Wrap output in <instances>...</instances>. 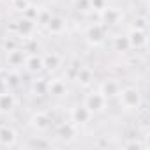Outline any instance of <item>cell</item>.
<instances>
[{
	"label": "cell",
	"mask_w": 150,
	"mask_h": 150,
	"mask_svg": "<svg viewBox=\"0 0 150 150\" xmlns=\"http://www.w3.org/2000/svg\"><path fill=\"white\" fill-rule=\"evenodd\" d=\"M117 97L120 101V106H124L125 110H138V106L141 104V94H139V90L136 87L120 88Z\"/></svg>",
	"instance_id": "1"
},
{
	"label": "cell",
	"mask_w": 150,
	"mask_h": 150,
	"mask_svg": "<svg viewBox=\"0 0 150 150\" xmlns=\"http://www.w3.org/2000/svg\"><path fill=\"white\" fill-rule=\"evenodd\" d=\"M106 97L101 94V92H90L87 97H85V103H83V106L92 113V115H96V113H101L103 110H104V106H106Z\"/></svg>",
	"instance_id": "2"
},
{
	"label": "cell",
	"mask_w": 150,
	"mask_h": 150,
	"mask_svg": "<svg viewBox=\"0 0 150 150\" xmlns=\"http://www.w3.org/2000/svg\"><path fill=\"white\" fill-rule=\"evenodd\" d=\"M131 48H141L146 44V30H139V28H132L127 35Z\"/></svg>",
	"instance_id": "3"
},
{
	"label": "cell",
	"mask_w": 150,
	"mask_h": 150,
	"mask_svg": "<svg viewBox=\"0 0 150 150\" xmlns=\"http://www.w3.org/2000/svg\"><path fill=\"white\" fill-rule=\"evenodd\" d=\"M71 118L74 124H87L90 118H92V113L81 104V106H74L72 111H71Z\"/></svg>",
	"instance_id": "4"
},
{
	"label": "cell",
	"mask_w": 150,
	"mask_h": 150,
	"mask_svg": "<svg viewBox=\"0 0 150 150\" xmlns=\"http://www.w3.org/2000/svg\"><path fill=\"white\" fill-rule=\"evenodd\" d=\"M16 141V131L9 125H0V146H11Z\"/></svg>",
	"instance_id": "5"
},
{
	"label": "cell",
	"mask_w": 150,
	"mask_h": 150,
	"mask_svg": "<svg viewBox=\"0 0 150 150\" xmlns=\"http://www.w3.org/2000/svg\"><path fill=\"white\" fill-rule=\"evenodd\" d=\"M106 99H111V97H117L118 96V92H120V83L117 81V80H106L104 83H103V87H101V90H99Z\"/></svg>",
	"instance_id": "6"
},
{
	"label": "cell",
	"mask_w": 150,
	"mask_h": 150,
	"mask_svg": "<svg viewBox=\"0 0 150 150\" xmlns=\"http://www.w3.org/2000/svg\"><path fill=\"white\" fill-rule=\"evenodd\" d=\"M16 106V99L11 92H0V113H9Z\"/></svg>",
	"instance_id": "7"
},
{
	"label": "cell",
	"mask_w": 150,
	"mask_h": 150,
	"mask_svg": "<svg viewBox=\"0 0 150 150\" xmlns=\"http://www.w3.org/2000/svg\"><path fill=\"white\" fill-rule=\"evenodd\" d=\"M23 65H25L27 71H30V72H39V71L44 69V65H42V57H41V55H30V57H27Z\"/></svg>",
	"instance_id": "8"
},
{
	"label": "cell",
	"mask_w": 150,
	"mask_h": 150,
	"mask_svg": "<svg viewBox=\"0 0 150 150\" xmlns=\"http://www.w3.org/2000/svg\"><path fill=\"white\" fill-rule=\"evenodd\" d=\"M87 39H88L90 42H94V44L103 42V41H104V28H103L101 25H92V27L88 28V32H87Z\"/></svg>",
	"instance_id": "9"
},
{
	"label": "cell",
	"mask_w": 150,
	"mask_h": 150,
	"mask_svg": "<svg viewBox=\"0 0 150 150\" xmlns=\"http://www.w3.org/2000/svg\"><path fill=\"white\" fill-rule=\"evenodd\" d=\"M46 27H48V30H50L51 34H60V32L65 28V21H64L60 16H51V18L48 20Z\"/></svg>",
	"instance_id": "10"
},
{
	"label": "cell",
	"mask_w": 150,
	"mask_h": 150,
	"mask_svg": "<svg viewBox=\"0 0 150 150\" xmlns=\"http://www.w3.org/2000/svg\"><path fill=\"white\" fill-rule=\"evenodd\" d=\"M42 65H44V69H48V71H55V69L60 65V57H58L57 53L46 55V57H42Z\"/></svg>",
	"instance_id": "11"
},
{
	"label": "cell",
	"mask_w": 150,
	"mask_h": 150,
	"mask_svg": "<svg viewBox=\"0 0 150 150\" xmlns=\"http://www.w3.org/2000/svg\"><path fill=\"white\" fill-rule=\"evenodd\" d=\"M34 120H35V127H37L39 131H46V129H50V125H51V118H50L46 113H42V111L37 113Z\"/></svg>",
	"instance_id": "12"
},
{
	"label": "cell",
	"mask_w": 150,
	"mask_h": 150,
	"mask_svg": "<svg viewBox=\"0 0 150 150\" xmlns=\"http://www.w3.org/2000/svg\"><path fill=\"white\" fill-rule=\"evenodd\" d=\"M9 62H11V65H23L25 64V53L20 50L9 51Z\"/></svg>",
	"instance_id": "13"
},
{
	"label": "cell",
	"mask_w": 150,
	"mask_h": 150,
	"mask_svg": "<svg viewBox=\"0 0 150 150\" xmlns=\"http://www.w3.org/2000/svg\"><path fill=\"white\" fill-rule=\"evenodd\" d=\"M32 30H34V23H32V20L25 18V20H20V21H18V32H20V34L27 35V34L32 32Z\"/></svg>",
	"instance_id": "14"
},
{
	"label": "cell",
	"mask_w": 150,
	"mask_h": 150,
	"mask_svg": "<svg viewBox=\"0 0 150 150\" xmlns=\"http://www.w3.org/2000/svg\"><path fill=\"white\" fill-rule=\"evenodd\" d=\"M115 48H117V51H127V50H131V44H129V39H127V35H118V37H115Z\"/></svg>",
	"instance_id": "15"
},
{
	"label": "cell",
	"mask_w": 150,
	"mask_h": 150,
	"mask_svg": "<svg viewBox=\"0 0 150 150\" xmlns=\"http://www.w3.org/2000/svg\"><path fill=\"white\" fill-rule=\"evenodd\" d=\"M64 92H65V87H64L62 81H51V83H50V94H53V96H62Z\"/></svg>",
	"instance_id": "16"
},
{
	"label": "cell",
	"mask_w": 150,
	"mask_h": 150,
	"mask_svg": "<svg viewBox=\"0 0 150 150\" xmlns=\"http://www.w3.org/2000/svg\"><path fill=\"white\" fill-rule=\"evenodd\" d=\"M78 80H80L83 85L90 83V71H88V69H81V71L78 72Z\"/></svg>",
	"instance_id": "17"
}]
</instances>
